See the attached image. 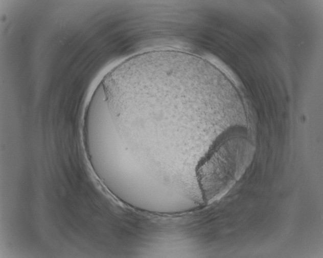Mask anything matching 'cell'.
<instances>
[{"mask_svg": "<svg viewBox=\"0 0 323 258\" xmlns=\"http://www.w3.org/2000/svg\"><path fill=\"white\" fill-rule=\"evenodd\" d=\"M254 147L246 138L234 136L225 141L200 168L199 177L209 202L225 194L251 162Z\"/></svg>", "mask_w": 323, "mask_h": 258, "instance_id": "cell-1", "label": "cell"}]
</instances>
